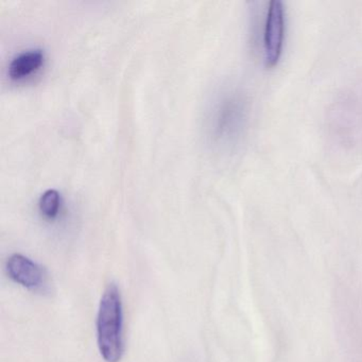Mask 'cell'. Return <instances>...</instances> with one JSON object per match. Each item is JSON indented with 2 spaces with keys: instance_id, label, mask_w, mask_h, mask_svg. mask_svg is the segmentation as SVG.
Returning a JSON list of instances; mask_svg holds the SVG:
<instances>
[{
  "instance_id": "cell-4",
  "label": "cell",
  "mask_w": 362,
  "mask_h": 362,
  "mask_svg": "<svg viewBox=\"0 0 362 362\" xmlns=\"http://www.w3.org/2000/svg\"><path fill=\"white\" fill-rule=\"evenodd\" d=\"M245 107L239 99H226L218 107L214 118V130L219 139H232L240 130Z\"/></svg>"
},
{
  "instance_id": "cell-3",
  "label": "cell",
  "mask_w": 362,
  "mask_h": 362,
  "mask_svg": "<svg viewBox=\"0 0 362 362\" xmlns=\"http://www.w3.org/2000/svg\"><path fill=\"white\" fill-rule=\"evenodd\" d=\"M6 268L10 279L27 289H41L45 284L46 275L42 267L23 254L10 256Z\"/></svg>"
},
{
  "instance_id": "cell-5",
  "label": "cell",
  "mask_w": 362,
  "mask_h": 362,
  "mask_svg": "<svg viewBox=\"0 0 362 362\" xmlns=\"http://www.w3.org/2000/svg\"><path fill=\"white\" fill-rule=\"evenodd\" d=\"M45 56L43 50L29 49L21 52L11 61L8 69L12 80H22L39 71L43 65Z\"/></svg>"
},
{
  "instance_id": "cell-2",
  "label": "cell",
  "mask_w": 362,
  "mask_h": 362,
  "mask_svg": "<svg viewBox=\"0 0 362 362\" xmlns=\"http://www.w3.org/2000/svg\"><path fill=\"white\" fill-rule=\"evenodd\" d=\"M285 39V9L279 0H272L269 5L264 33V61L267 66L277 64L283 52Z\"/></svg>"
},
{
  "instance_id": "cell-1",
  "label": "cell",
  "mask_w": 362,
  "mask_h": 362,
  "mask_svg": "<svg viewBox=\"0 0 362 362\" xmlns=\"http://www.w3.org/2000/svg\"><path fill=\"white\" fill-rule=\"evenodd\" d=\"M97 341L107 362H119L124 355V307L119 288L109 284L101 296L97 315Z\"/></svg>"
},
{
  "instance_id": "cell-6",
  "label": "cell",
  "mask_w": 362,
  "mask_h": 362,
  "mask_svg": "<svg viewBox=\"0 0 362 362\" xmlns=\"http://www.w3.org/2000/svg\"><path fill=\"white\" fill-rule=\"evenodd\" d=\"M61 206V196L57 190L48 189L42 194L39 201V209L42 215L47 219H54L58 216Z\"/></svg>"
}]
</instances>
